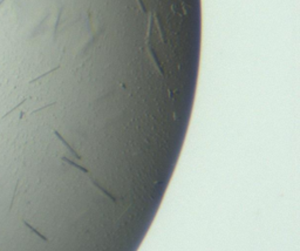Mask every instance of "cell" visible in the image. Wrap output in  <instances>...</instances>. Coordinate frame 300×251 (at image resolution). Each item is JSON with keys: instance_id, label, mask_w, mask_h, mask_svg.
I'll use <instances>...</instances> for the list:
<instances>
[{"instance_id": "cell-6", "label": "cell", "mask_w": 300, "mask_h": 251, "mask_svg": "<svg viewBox=\"0 0 300 251\" xmlns=\"http://www.w3.org/2000/svg\"><path fill=\"white\" fill-rule=\"evenodd\" d=\"M4 1H5V0H0V6H1V4H2Z\"/></svg>"}, {"instance_id": "cell-5", "label": "cell", "mask_w": 300, "mask_h": 251, "mask_svg": "<svg viewBox=\"0 0 300 251\" xmlns=\"http://www.w3.org/2000/svg\"><path fill=\"white\" fill-rule=\"evenodd\" d=\"M18 185H19V181L16 182V184H15V189H14L13 197H12V201H11V205H10V210L12 209V207H13V204H14V198H15V195H16V189H18Z\"/></svg>"}, {"instance_id": "cell-3", "label": "cell", "mask_w": 300, "mask_h": 251, "mask_svg": "<svg viewBox=\"0 0 300 251\" xmlns=\"http://www.w3.org/2000/svg\"><path fill=\"white\" fill-rule=\"evenodd\" d=\"M24 223H25V225H26V226H27V228H29V229H31V230H32V231H33V232H34V234H37V235H38V236H39V237H40L41 239H43V241H46V242H47V241H48V239H47V238L45 237V236H42V235H41L40 232H39V231H38V230H37V229H34V228H33V226H32V225H31V224H28L27 222H26V221H24Z\"/></svg>"}, {"instance_id": "cell-1", "label": "cell", "mask_w": 300, "mask_h": 251, "mask_svg": "<svg viewBox=\"0 0 300 251\" xmlns=\"http://www.w3.org/2000/svg\"><path fill=\"white\" fill-rule=\"evenodd\" d=\"M54 134H55V135H56V136H57V139L60 140V141H61V142H62V143H63V144H65V146H66V147H67V148H68V150H69V152H70V153L73 154V155H74V156H76V158H79V160H81V156H80V155H79V154L76 153V152H75V150H74V149H73V148H72V147H70V146H69V144H68V142H67V141H66V140L63 139V137H62V136H61V135H60V134H59V131H56V130H54Z\"/></svg>"}, {"instance_id": "cell-4", "label": "cell", "mask_w": 300, "mask_h": 251, "mask_svg": "<svg viewBox=\"0 0 300 251\" xmlns=\"http://www.w3.org/2000/svg\"><path fill=\"white\" fill-rule=\"evenodd\" d=\"M25 101H26V99H24V101H21V102H20V103H18V105H16V106H15V107H14L13 109H11V111H10V112H8V113H6V114H5V115H4V116H2V117H1V119H5V117H6V116H7V115H10V114H11V113H13L14 111H15V109H18V108H19V107H20V106H21V105H24V102H25Z\"/></svg>"}, {"instance_id": "cell-2", "label": "cell", "mask_w": 300, "mask_h": 251, "mask_svg": "<svg viewBox=\"0 0 300 251\" xmlns=\"http://www.w3.org/2000/svg\"><path fill=\"white\" fill-rule=\"evenodd\" d=\"M61 160H62V161H65V162H67V163H69V164H70V166H73V167L78 168V169H80V170H81V171H83V173H86V175H87V176H89V175H90V173H89V170H88V169H86V168H84V167H81L80 164H76L75 162L70 161L69 158H66V157H62Z\"/></svg>"}]
</instances>
